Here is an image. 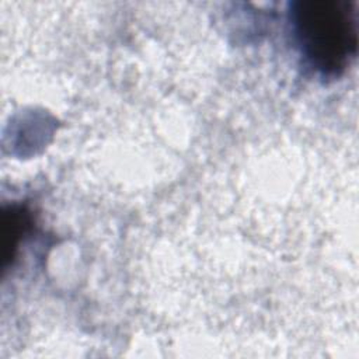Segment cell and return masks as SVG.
Here are the masks:
<instances>
[{
  "label": "cell",
  "instance_id": "cell-1",
  "mask_svg": "<svg viewBox=\"0 0 359 359\" xmlns=\"http://www.w3.org/2000/svg\"><path fill=\"white\" fill-rule=\"evenodd\" d=\"M356 1L300 0L293 8L299 45L310 63L324 73L344 70L356 53Z\"/></svg>",
  "mask_w": 359,
  "mask_h": 359
}]
</instances>
